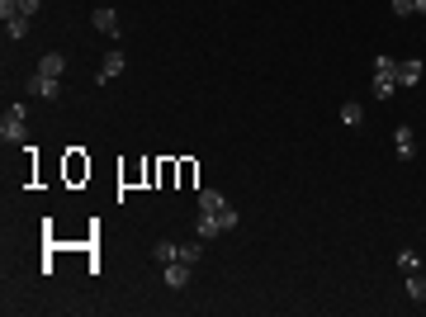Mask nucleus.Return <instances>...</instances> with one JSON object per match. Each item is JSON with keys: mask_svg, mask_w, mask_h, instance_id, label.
I'll return each instance as SVG.
<instances>
[{"mask_svg": "<svg viewBox=\"0 0 426 317\" xmlns=\"http://www.w3.org/2000/svg\"><path fill=\"white\" fill-rule=\"evenodd\" d=\"M5 38H10V43H24V38H29V15L5 19Z\"/></svg>", "mask_w": 426, "mask_h": 317, "instance_id": "obj_12", "label": "nucleus"}, {"mask_svg": "<svg viewBox=\"0 0 426 317\" xmlns=\"http://www.w3.org/2000/svg\"><path fill=\"white\" fill-rule=\"evenodd\" d=\"M19 5H24V15H29V19L38 15V10H43V0H19Z\"/></svg>", "mask_w": 426, "mask_h": 317, "instance_id": "obj_18", "label": "nucleus"}, {"mask_svg": "<svg viewBox=\"0 0 426 317\" xmlns=\"http://www.w3.org/2000/svg\"><path fill=\"white\" fill-rule=\"evenodd\" d=\"M38 71H43V76H62V71H66V52H43Z\"/></svg>", "mask_w": 426, "mask_h": 317, "instance_id": "obj_11", "label": "nucleus"}, {"mask_svg": "<svg viewBox=\"0 0 426 317\" xmlns=\"http://www.w3.org/2000/svg\"><path fill=\"white\" fill-rule=\"evenodd\" d=\"M180 261L185 265H199V241H180Z\"/></svg>", "mask_w": 426, "mask_h": 317, "instance_id": "obj_17", "label": "nucleus"}, {"mask_svg": "<svg viewBox=\"0 0 426 317\" xmlns=\"http://www.w3.org/2000/svg\"><path fill=\"white\" fill-rule=\"evenodd\" d=\"M189 275H194V265H185V261H166V265H161V280H166V289H185Z\"/></svg>", "mask_w": 426, "mask_h": 317, "instance_id": "obj_5", "label": "nucleus"}, {"mask_svg": "<svg viewBox=\"0 0 426 317\" xmlns=\"http://www.w3.org/2000/svg\"><path fill=\"white\" fill-rule=\"evenodd\" d=\"M124 66H128V57H124V48H114V52H105V62H100V85H110L114 76H124Z\"/></svg>", "mask_w": 426, "mask_h": 317, "instance_id": "obj_4", "label": "nucleus"}, {"mask_svg": "<svg viewBox=\"0 0 426 317\" xmlns=\"http://www.w3.org/2000/svg\"><path fill=\"white\" fill-rule=\"evenodd\" d=\"M394 157L398 161H412V157H417V133H412V124H403L394 133Z\"/></svg>", "mask_w": 426, "mask_h": 317, "instance_id": "obj_6", "label": "nucleus"}, {"mask_svg": "<svg viewBox=\"0 0 426 317\" xmlns=\"http://www.w3.org/2000/svg\"><path fill=\"white\" fill-rule=\"evenodd\" d=\"M408 299L426 303V275H422V270H412V275H408Z\"/></svg>", "mask_w": 426, "mask_h": 317, "instance_id": "obj_15", "label": "nucleus"}, {"mask_svg": "<svg viewBox=\"0 0 426 317\" xmlns=\"http://www.w3.org/2000/svg\"><path fill=\"white\" fill-rule=\"evenodd\" d=\"M0 138H5V147H15L29 138V109L24 104H10V109L0 114Z\"/></svg>", "mask_w": 426, "mask_h": 317, "instance_id": "obj_3", "label": "nucleus"}, {"mask_svg": "<svg viewBox=\"0 0 426 317\" xmlns=\"http://www.w3.org/2000/svg\"><path fill=\"white\" fill-rule=\"evenodd\" d=\"M398 95V57L379 52L374 57V100H394Z\"/></svg>", "mask_w": 426, "mask_h": 317, "instance_id": "obj_2", "label": "nucleus"}, {"mask_svg": "<svg viewBox=\"0 0 426 317\" xmlns=\"http://www.w3.org/2000/svg\"><path fill=\"white\" fill-rule=\"evenodd\" d=\"M152 256H157V265H166V261H180V241H157V246H152Z\"/></svg>", "mask_w": 426, "mask_h": 317, "instance_id": "obj_13", "label": "nucleus"}, {"mask_svg": "<svg viewBox=\"0 0 426 317\" xmlns=\"http://www.w3.org/2000/svg\"><path fill=\"white\" fill-rule=\"evenodd\" d=\"M341 124H346V128H360L365 124V109L355 104V100H346V104H341Z\"/></svg>", "mask_w": 426, "mask_h": 317, "instance_id": "obj_14", "label": "nucleus"}, {"mask_svg": "<svg viewBox=\"0 0 426 317\" xmlns=\"http://www.w3.org/2000/svg\"><path fill=\"white\" fill-rule=\"evenodd\" d=\"M422 71H426V66L417 62V57H408V62H398V90H403V85H417V80H422Z\"/></svg>", "mask_w": 426, "mask_h": 317, "instance_id": "obj_9", "label": "nucleus"}, {"mask_svg": "<svg viewBox=\"0 0 426 317\" xmlns=\"http://www.w3.org/2000/svg\"><path fill=\"white\" fill-rule=\"evenodd\" d=\"M29 95H38V100H57L62 95V85H57V76H29Z\"/></svg>", "mask_w": 426, "mask_h": 317, "instance_id": "obj_8", "label": "nucleus"}, {"mask_svg": "<svg viewBox=\"0 0 426 317\" xmlns=\"http://www.w3.org/2000/svg\"><path fill=\"white\" fill-rule=\"evenodd\" d=\"M232 227H237V208L227 204L218 190H199V222H194L199 241L223 237V232H232Z\"/></svg>", "mask_w": 426, "mask_h": 317, "instance_id": "obj_1", "label": "nucleus"}, {"mask_svg": "<svg viewBox=\"0 0 426 317\" xmlns=\"http://www.w3.org/2000/svg\"><path fill=\"white\" fill-rule=\"evenodd\" d=\"M394 19H408V15H426V0H389Z\"/></svg>", "mask_w": 426, "mask_h": 317, "instance_id": "obj_10", "label": "nucleus"}, {"mask_svg": "<svg viewBox=\"0 0 426 317\" xmlns=\"http://www.w3.org/2000/svg\"><path fill=\"white\" fill-rule=\"evenodd\" d=\"M398 270H403V275H412V270H422V256L412 251V246H403V251H398Z\"/></svg>", "mask_w": 426, "mask_h": 317, "instance_id": "obj_16", "label": "nucleus"}, {"mask_svg": "<svg viewBox=\"0 0 426 317\" xmlns=\"http://www.w3.org/2000/svg\"><path fill=\"white\" fill-rule=\"evenodd\" d=\"M90 24H95L100 33H105V38H119V33H124V29H119V15H114L110 5H100V10L90 15Z\"/></svg>", "mask_w": 426, "mask_h": 317, "instance_id": "obj_7", "label": "nucleus"}]
</instances>
